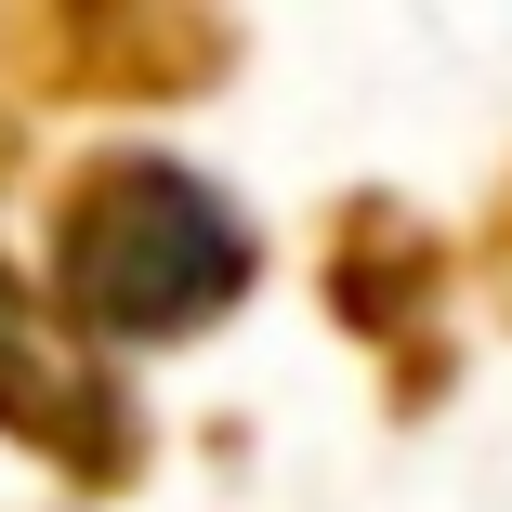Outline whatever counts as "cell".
<instances>
[{
	"label": "cell",
	"instance_id": "1",
	"mask_svg": "<svg viewBox=\"0 0 512 512\" xmlns=\"http://www.w3.org/2000/svg\"><path fill=\"white\" fill-rule=\"evenodd\" d=\"M132 211H92L66 237V276L106 302V329H171L197 316L211 289H237V237L211 224V197L171 184V171H119Z\"/></svg>",
	"mask_w": 512,
	"mask_h": 512
}]
</instances>
